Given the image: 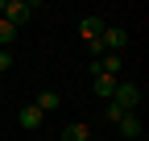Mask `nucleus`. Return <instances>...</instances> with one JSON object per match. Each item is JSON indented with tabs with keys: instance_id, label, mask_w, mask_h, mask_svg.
I'll use <instances>...</instances> for the list:
<instances>
[{
	"instance_id": "obj_1",
	"label": "nucleus",
	"mask_w": 149,
	"mask_h": 141,
	"mask_svg": "<svg viewBox=\"0 0 149 141\" xmlns=\"http://www.w3.org/2000/svg\"><path fill=\"white\" fill-rule=\"evenodd\" d=\"M37 8H42L37 0H4V13H0V17H4V21H8V25L17 29V25H25L29 17L37 13Z\"/></svg>"
},
{
	"instance_id": "obj_2",
	"label": "nucleus",
	"mask_w": 149,
	"mask_h": 141,
	"mask_svg": "<svg viewBox=\"0 0 149 141\" xmlns=\"http://www.w3.org/2000/svg\"><path fill=\"white\" fill-rule=\"evenodd\" d=\"M112 104H116V108H124V112H137V108H141V87H137V83H124V79H116Z\"/></svg>"
},
{
	"instance_id": "obj_3",
	"label": "nucleus",
	"mask_w": 149,
	"mask_h": 141,
	"mask_svg": "<svg viewBox=\"0 0 149 141\" xmlns=\"http://www.w3.org/2000/svg\"><path fill=\"white\" fill-rule=\"evenodd\" d=\"M116 129H120L124 141H141V116H137V112H124V116L116 120Z\"/></svg>"
},
{
	"instance_id": "obj_4",
	"label": "nucleus",
	"mask_w": 149,
	"mask_h": 141,
	"mask_svg": "<svg viewBox=\"0 0 149 141\" xmlns=\"http://www.w3.org/2000/svg\"><path fill=\"white\" fill-rule=\"evenodd\" d=\"M104 29H108V21H104V17H95V13H91V17H83V21H79V33L87 38V46L95 42V38H100Z\"/></svg>"
},
{
	"instance_id": "obj_5",
	"label": "nucleus",
	"mask_w": 149,
	"mask_h": 141,
	"mask_svg": "<svg viewBox=\"0 0 149 141\" xmlns=\"http://www.w3.org/2000/svg\"><path fill=\"white\" fill-rule=\"evenodd\" d=\"M17 125H21V129H42V108H37V104H25V108L21 112H17Z\"/></svg>"
},
{
	"instance_id": "obj_6",
	"label": "nucleus",
	"mask_w": 149,
	"mask_h": 141,
	"mask_svg": "<svg viewBox=\"0 0 149 141\" xmlns=\"http://www.w3.org/2000/svg\"><path fill=\"white\" fill-rule=\"evenodd\" d=\"M58 141H91V125L74 120V125H66V129H62V137H58Z\"/></svg>"
},
{
	"instance_id": "obj_7",
	"label": "nucleus",
	"mask_w": 149,
	"mask_h": 141,
	"mask_svg": "<svg viewBox=\"0 0 149 141\" xmlns=\"http://www.w3.org/2000/svg\"><path fill=\"white\" fill-rule=\"evenodd\" d=\"M91 91H95L104 104L112 100V91H116V79H112V75H95V83H91Z\"/></svg>"
},
{
	"instance_id": "obj_8",
	"label": "nucleus",
	"mask_w": 149,
	"mask_h": 141,
	"mask_svg": "<svg viewBox=\"0 0 149 141\" xmlns=\"http://www.w3.org/2000/svg\"><path fill=\"white\" fill-rule=\"evenodd\" d=\"M120 70H124V58H120V54H104V58H100V75H112V79H116Z\"/></svg>"
},
{
	"instance_id": "obj_9",
	"label": "nucleus",
	"mask_w": 149,
	"mask_h": 141,
	"mask_svg": "<svg viewBox=\"0 0 149 141\" xmlns=\"http://www.w3.org/2000/svg\"><path fill=\"white\" fill-rule=\"evenodd\" d=\"M33 104H37V108H42V116H46V112H54V108L62 104V96H58V91H42V96L33 100Z\"/></svg>"
},
{
	"instance_id": "obj_10",
	"label": "nucleus",
	"mask_w": 149,
	"mask_h": 141,
	"mask_svg": "<svg viewBox=\"0 0 149 141\" xmlns=\"http://www.w3.org/2000/svg\"><path fill=\"white\" fill-rule=\"evenodd\" d=\"M13 38H17V29L4 21V17H0V50H8V46H13Z\"/></svg>"
},
{
	"instance_id": "obj_11",
	"label": "nucleus",
	"mask_w": 149,
	"mask_h": 141,
	"mask_svg": "<svg viewBox=\"0 0 149 141\" xmlns=\"http://www.w3.org/2000/svg\"><path fill=\"white\" fill-rule=\"evenodd\" d=\"M104 116H108V120H112V125H116V120H120V116H124V108H116V104H112V100H108V112H104Z\"/></svg>"
},
{
	"instance_id": "obj_12",
	"label": "nucleus",
	"mask_w": 149,
	"mask_h": 141,
	"mask_svg": "<svg viewBox=\"0 0 149 141\" xmlns=\"http://www.w3.org/2000/svg\"><path fill=\"white\" fill-rule=\"evenodd\" d=\"M8 66H13V50H0V75H4Z\"/></svg>"
},
{
	"instance_id": "obj_13",
	"label": "nucleus",
	"mask_w": 149,
	"mask_h": 141,
	"mask_svg": "<svg viewBox=\"0 0 149 141\" xmlns=\"http://www.w3.org/2000/svg\"><path fill=\"white\" fill-rule=\"evenodd\" d=\"M0 13H4V0H0Z\"/></svg>"
},
{
	"instance_id": "obj_14",
	"label": "nucleus",
	"mask_w": 149,
	"mask_h": 141,
	"mask_svg": "<svg viewBox=\"0 0 149 141\" xmlns=\"http://www.w3.org/2000/svg\"><path fill=\"white\" fill-rule=\"evenodd\" d=\"M91 141H104V137H91Z\"/></svg>"
}]
</instances>
